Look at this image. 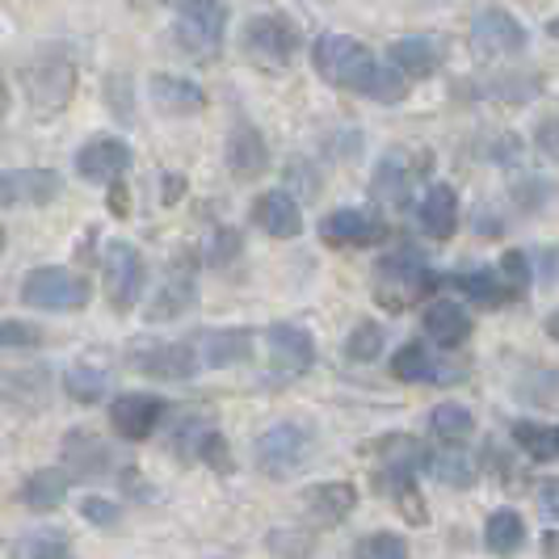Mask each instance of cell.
I'll return each mask as SVG.
<instances>
[{
	"label": "cell",
	"mask_w": 559,
	"mask_h": 559,
	"mask_svg": "<svg viewBox=\"0 0 559 559\" xmlns=\"http://www.w3.org/2000/svg\"><path fill=\"white\" fill-rule=\"evenodd\" d=\"M68 488H72V472L43 467V472H34V476L22 484V501H26L34 513H47V509H56V504L68 497Z\"/></svg>",
	"instance_id": "obj_23"
},
{
	"label": "cell",
	"mask_w": 559,
	"mask_h": 559,
	"mask_svg": "<svg viewBox=\"0 0 559 559\" xmlns=\"http://www.w3.org/2000/svg\"><path fill=\"white\" fill-rule=\"evenodd\" d=\"M538 509H543L547 522H559V476L538 484Z\"/></svg>",
	"instance_id": "obj_45"
},
{
	"label": "cell",
	"mask_w": 559,
	"mask_h": 559,
	"mask_svg": "<svg viewBox=\"0 0 559 559\" xmlns=\"http://www.w3.org/2000/svg\"><path fill=\"white\" fill-rule=\"evenodd\" d=\"M102 270H106V290H110L114 308L118 311L135 308L143 295V282H147V265H143L140 249L127 245V240H114L110 249H106Z\"/></svg>",
	"instance_id": "obj_7"
},
{
	"label": "cell",
	"mask_w": 559,
	"mask_h": 559,
	"mask_svg": "<svg viewBox=\"0 0 559 559\" xmlns=\"http://www.w3.org/2000/svg\"><path fill=\"white\" fill-rule=\"evenodd\" d=\"M127 168H131V147L122 140H110V135L88 140L76 152V173H81L84 181H93V186H110Z\"/></svg>",
	"instance_id": "obj_14"
},
{
	"label": "cell",
	"mask_w": 559,
	"mask_h": 559,
	"mask_svg": "<svg viewBox=\"0 0 559 559\" xmlns=\"http://www.w3.org/2000/svg\"><path fill=\"white\" fill-rule=\"evenodd\" d=\"M265 345H270V366L282 379H295V374L311 370V362H316V341L299 324H270Z\"/></svg>",
	"instance_id": "obj_8"
},
{
	"label": "cell",
	"mask_w": 559,
	"mask_h": 559,
	"mask_svg": "<svg viewBox=\"0 0 559 559\" xmlns=\"http://www.w3.org/2000/svg\"><path fill=\"white\" fill-rule=\"evenodd\" d=\"M51 194H56V177L51 173H4L0 168V206L43 202Z\"/></svg>",
	"instance_id": "obj_25"
},
{
	"label": "cell",
	"mask_w": 559,
	"mask_h": 559,
	"mask_svg": "<svg viewBox=\"0 0 559 559\" xmlns=\"http://www.w3.org/2000/svg\"><path fill=\"white\" fill-rule=\"evenodd\" d=\"M81 513L93 522V526H106V531H110V526H118V504L106 501V497H84Z\"/></svg>",
	"instance_id": "obj_41"
},
{
	"label": "cell",
	"mask_w": 559,
	"mask_h": 559,
	"mask_svg": "<svg viewBox=\"0 0 559 559\" xmlns=\"http://www.w3.org/2000/svg\"><path fill=\"white\" fill-rule=\"evenodd\" d=\"M270 551L278 559H308L311 556V534L304 531H274L270 538Z\"/></svg>",
	"instance_id": "obj_38"
},
{
	"label": "cell",
	"mask_w": 559,
	"mask_h": 559,
	"mask_svg": "<svg viewBox=\"0 0 559 559\" xmlns=\"http://www.w3.org/2000/svg\"><path fill=\"white\" fill-rule=\"evenodd\" d=\"M379 349H383V329L379 324H358L354 333L345 336V354L354 358V362H370V358H379Z\"/></svg>",
	"instance_id": "obj_37"
},
{
	"label": "cell",
	"mask_w": 559,
	"mask_h": 559,
	"mask_svg": "<svg viewBox=\"0 0 559 559\" xmlns=\"http://www.w3.org/2000/svg\"><path fill=\"white\" fill-rule=\"evenodd\" d=\"M547 29H551V34L559 38V17H551V22H547Z\"/></svg>",
	"instance_id": "obj_50"
},
{
	"label": "cell",
	"mask_w": 559,
	"mask_h": 559,
	"mask_svg": "<svg viewBox=\"0 0 559 559\" xmlns=\"http://www.w3.org/2000/svg\"><path fill=\"white\" fill-rule=\"evenodd\" d=\"M311 454H316V433H311V425H304V420H278V425H270L252 442V463H257L261 476L270 479L299 476L311 463Z\"/></svg>",
	"instance_id": "obj_1"
},
{
	"label": "cell",
	"mask_w": 559,
	"mask_h": 559,
	"mask_svg": "<svg viewBox=\"0 0 559 559\" xmlns=\"http://www.w3.org/2000/svg\"><path fill=\"white\" fill-rule=\"evenodd\" d=\"M295 47H299V34H295V26L286 17L265 13V17H252L249 26H245V51L265 72H282L290 63V56H295Z\"/></svg>",
	"instance_id": "obj_6"
},
{
	"label": "cell",
	"mask_w": 559,
	"mask_h": 559,
	"mask_svg": "<svg viewBox=\"0 0 559 559\" xmlns=\"http://www.w3.org/2000/svg\"><path fill=\"white\" fill-rule=\"evenodd\" d=\"M472 43L484 56H518V51H526V29L501 9H484L472 22Z\"/></svg>",
	"instance_id": "obj_10"
},
{
	"label": "cell",
	"mask_w": 559,
	"mask_h": 559,
	"mask_svg": "<svg viewBox=\"0 0 559 559\" xmlns=\"http://www.w3.org/2000/svg\"><path fill=\"white\" fill-rule=\"evenodd\" d=\"M374 198H383L392 206H404V198H408V168H404L400 156H388L383 165L374 168Z\"/></svg>",
	"instance_id": "obj_34"
},
{
	"label": "cell",
	"mask_w": 559,
	"mask_h": 559,
	"mask_svg": "<svg viewBox=\"0 0 559 559\" xmlns=\"http://www.w3.org/2000/svg\"><path fill=\"white\" fill-rule=\"evenodd\" d=\"M534 143H538L543 156L559 160V118H543V122L534 127Z\"/></svg>",
	"instance_id": "obj_44"
},
{
	"label": "cell",
	"mask_w": 559,
	"mask_h": 559,
	"mask_svg": "<svg viewBox=\"0 0 559 559\" xmlns=\"http://www.w3.org/2000/svg\"><path fill=\"white\" fill-rule=\"evenodd\" d=\"M522 538H526V522L518 518V509H497L488 518V526H484V543L497 556H513L522 547Z\"/></svg>",
	"instance_id": "obj_28"
},
{
	"label": "cell",
	"mask_w": 559,
	"mask_h": 559,
	"mask_svg": "<svg viewBox=\"0 0 559 559\" xmlns=\"http://www.w3.org/2000/svg\"><path fill=\"white\" fill-rule=\"evenodd\" d=\"M433 274L425 270V261L413 252H395L388 261H379L374 270V304L388 311H408L433 290Z\"/></svg>",
	"instance_id": "obj_4"
},
{
	"label": "cell",
	"mask_w": 559,
	"mask_h": 559,
	"mask_svg": "<svg viewBox=\"0 0 559 559\" xmlns=\"http://www.w3.org/2000/svg\"><path fill=\"white\" fill-rule=\"evenodd\" d=\"M147 93H152L156 110L168 114V118H190V114H202V106H206V93L194 81H181V76H152Z\"/></svg>",
	"instance_id": "obj_17"
},
{
	"label": "cell",
	"mask_w": 559,
	"mask_h": 559,
	"mask_svg": "<svg viewBox=\"0 0 559 559\" xmlns=\"http://www.w3.org/2000/svg\"><path fill=\"white\" fill-rule=\"evenodd\" d=\"M420 227L433 240H450L454 236V227H459V198H454L450 186H429V194L420 202Z\"/></svg>",
	"instance_id": "obj_22"
},
{
	"label": "cell",
	"mask_w": 559,
	"mask_h": 559,
	"mask_svg": "<svg viewBox=\"0 0 559 559\" xmlns=\"http://www.w3.org/2000/svg\"><path fill=\"white\" fill-rule=\"evenodd\" d=\"M501 278L513 286V295H526V286H531V261H526V252H504L501 257Z\"/></svg>",
	"instance_id": "obj_40"
},
{
	"label": "cell",
	"mask_w": 559,
	"mask_h": 559,
	"mask_svg": "<svg viewBox=\"0 0 559 559\" xmlns=\"http://www.w3.org/2000/svg\"><path fill=\"white\" fill-rule=\"evenodd\" d=\"M17 559H76L72 538L59 531H34L17 543Z\"/></svg>",
	"instance_id": "obj_33"
},
{
	"label": "cell",
	"mask_w": 559,
	"mask_h": 559,
	"mask_svg": "<svg viewBox=\"0 0 559 559\" xmlns=\"http://www.w3.org/2000/svg\"><path fill=\"white\" fill-rule=\"evenodd\" d=\"M38 341H43V333L34 324H17V320L0 324V345L4 349H22V345H38Z\"/></svg>",
	"instance_id": "obj_43"
},
{
	"label": "cell",
	"mask_w": 559,
	"mask_h": 559,
	"mask_svg": "<svg viewBox=\"0 0 559 559\" xmlns=\"http://www.w3.org/2000/svg\"><path fill=\"white\" fill-rule=\"evenodd\" d=\"M429 476L450 484V488H472L479 467L467 450H459V442H447V450H433L429 454Z\"/></svg>",
	"instance_id": "obj_24"
},
{
	"label": "cell",
	"mask_w": 559,
	"mask_h": 559,
	"mask_svg": "<svg viewBox=\"0 0 559 559\" xmlns=\"http://www.w3.org/2000/svg\"><path fill=\"white\" fill-rule=\"evenodd\" d=\"M547 333L559 336V311H556V316H551V320H547Z\"/></svg>",
	"instance_id": "obj_49"
},
{
	"label": "cell",
	"mask_w": 559,
	"mask_h": 559,
	"mask_svg": "<svg viewBox=\"0 0 559 559\" xmlns=\"http://www.w3.org/2000/svg\"><path fill=\"white\" fill-rule=\"evenodd\" d=\"M4 118H9V88L0 81V127H4Z\"/></svg>",
	"instance_id": "obj_48"
},
{
	"label": "cell",
	"mask_w": 559,
	"mask_h": 559,
	"mask_svg": "<svg viewBox=\"0 0 559 559\" xmlns=\"http://www.w3.org/2000/svg\"><path fill=\"white\" fill-rule=\"evenodd\" d=\"M198 459H206V463H211V467H219V472L231 467V459H227V442L215 433V429H206V433H202V442H198Z\"/></svg>",
	"instance_id": "obj_42"
},
{
	"label": "cell",
	"mask_w": 559,
	"mask_h": 559,
	"mask_svg": "<svg viewBox=\"0 0 559 559\" xmlns=\"http://www.w3.org/2000/svg\"><path fill=\"white\" fill-rule=\"evenodd\" d=\"M354 559H408V543L392 531H374L366 534V538H358Z\"/></svg>",
	"instance_id": "obj_35"
},
{
	"label": "cell",
	"mask_w": 559,
	"mask_h": 559,
	"mask_svg": "<svg viewBox=\"0 0 559 559\" xmlns=\"http://www.w3.org/2000/svg\"><path fill=\"white\" fill-rule=\"evenodd\" d=\"M320 236L333 249H366V245H379L388 236V227H383L379 215H370V211H333L320 224Z\"/></svg>",
	"instance_id": "obj_13"
},
{
	"label": "cell",
	"mask_w": 559,
	"mask_h": 559,
	"mask_svg": "<svg viewBox=\"0 0 559 559\" xmlns=\"http://www.w3.org/2000/svg\"><path fill=\"white\" fill-rule=\"evenodd\" d=\"M392 374L400 383H442V379H450L447 366H438L433 349H425L420 341H408V345L395 349Z\"/></svg>",
	"instance_id": "obj_20"
},
{
	"label": "cell",
	"mask_w": 559,
	"mask_h": 559,
	"mask_svg": "<svg viewBox=\"0 0 559 559\" xmlns=\"http://www.w3.org/2000/svg\"><path fill=\"white\" fill-rule=\"evenodd\" d=\"M252 224L261 227L265 236H274V240H295L304 231V211L286 190H270V194H261L252 202Z\"/></svg>",
	"instance_id": "obj_15"
},
{
	"label": "cell",
	"mask_w": 559,
	"mask_h": 559,
	"mask_svg": "<svg viewBox=\"0 0 559 559\" xmlns=\"http://www.w3.org/2000/svg\"><path fill=\"white\" fill-rule=\"evenodd\" d=\"M454 286L467 295V299H476L484 308H504L509 299H513V286L501 278V270H467V274H459Z\"/></svg>",
	"instance_id": "obj_26"
},
{
	"label": "cell",
	"mask_w": 559,
	"mask_h": 559,
	"mask_svg": "<svg viewBox=\"0 0 559 559\" xmlns=\"http://www.w3.org/2000/svg\"><path fill=\"white\" fill-rule=\"evenodd\" d=\"M227 168H231L236 181H252V177H261L270 168V147H265L257 127L240 122L231 131V140H227Z\"/></svg>",
	"instance_id": "obj_16"
},
{
	"label": "cell",
	"mask_w": 559,
	"mask_h": 559,
	"mask_svg": "<svg viewBox=\"0 0 559 559\" xmlns=\"http://www.w3.org/2000/svg\"><path fill=\"white\" fill-rule=\"evenodd\" d=\"M131 366L147 374V379H190L198 370V349L181 345V341H160V345H140L131 349Z\"/></svg>",
	"instance_id": "obj_12"
},
{
	"label": "cell",
	"mask_w": 559,
	"mask_h": 559,
	"mask_svg": "<svg viewBox=\"0 0 559 559\" xmlns=\"http://www.w3.org/2000/svg\"><path fill=\"white\" fill-rule=\"evenodd\" d=\"M425 336L433 345H442V349H459L472 336V316L459 304H450V299H438V304L425 308Z\"/></svg>",
	"instance_id": "obj_18"
},
{
	"label": "cell",
	"mask_w": 559,
	"mask_h": 559,
	"mask_svg": "<svg viewBox=\"0 0 559 559\" xmlns=\"http://www.w3.org/2000/svg\"><path fill=\"white\" fill-rule=\"evenodd\" d=\"M392 59L404 76H429V72L438 68V51H433V43H429V38H417V34L392 43Z\"/></svg>",
	"instance_id": "obj_30"
},
{
	"label": "cell",
	"mask_w": 559,
	"mask_h": 559,
	"mask_svg": "<svg viewBox=\"0 0 559 559\" xmlns=\"http://www.w3.org/2000/svg\"><path fill=\"white\" fill-rule=\"evenodd\" d=\"M22 84H26V97H29V110L38 118H56L68 102H72V88H76V63L68 51H38L22 68Z\"/></svg>",
	"instance_id": "obj_2"
},
{
	"label": "cell",
	"mask_w": 559,
	"mask_h": 559,
	"mask_svg": "<svg viewBox=\"0 0 559 559\" xmlns=\"http://www.w3.org/2000/svg\"><path fill=\"white\" fill-rule=\"evenodd\" d=\"M538 270H543V278L551 282V286H559V245H556V249H543V257H538Z\"/></svg>",
	"instance_id": "obj_46"
},
{
	"label": "cell",
	"mask_w": 559,
	"mask_h": 559,
	"mask_svg": "<svg viewBox=\"0 0 559 559\" xmlns=\"http://www.w3.org/2000/svg\"><path fill=\"white\" fill-rule=\"evenodd\" d=\"M211 425L198 417V413H190V417L181 420V429L173 433V450L181 454V459H190V454H198V442H202V433H206Z\"/></svg>",
	"instance_id": "obj_39"
},
{
	"label": "cell",
	"mask_w": 559,
	"mask_h": 559,
	"mask_svg": "<svg viewBox=\"0 0 559 559\" xmlns=\"http://www.w3.org/2000/svg\"><path fill=\"white\" fill-rule=\"evenodd\" d=\"M198 345H202V358H198V362L219 366V370H224V366L249 362L252 333H249V329H215V333L198 336Z\"/></svg>",
	"instance_id": "obj_19"
},
{
	"label": "cell",
	"mask_w": 559,
	"mask_h": 559,
	"mask_svg": "<svg viewBox=\"0 0 559 559\" xmlns=\"http://www.w3.org/2000/svg\"><path fill=\"white\" fill-rule=\"evenodd\" d=\"M63 454H68V472H72V476L93 479L110 467V450H106L102 438H93L88 429H72V433L63 438Z\"/></svg>",
	"instance_id": "obj_21"
},
{
	"label": "cell",
	"mask_w": 559,
	"mask_h": 559,
	"mask_svg": "<svg viewBox=\"0 0 559 559\" xmlns=\"http://www.w3.org/2000/svg\"><path fill=\"white\" fill-rule=\"evenodd\" d=\"M311 63L329 84L358 88V93H370V84L379 76V59L370 56L362 43L345 38V34H320L316 47H311Z\"/></svg>",
	"instance_id": "obj_3"
},
{
	"label": "cell",
	"mask_w": 559,
	"mask_h": 559,
	"mask_svg": "<svg viewBox=\"0 0 559 559\" xmlns=\"http://www.w3.org/2000/svg\"><path fill=\"white\" fill-rule=\"evenodd\" d=\"M429 429H433V438H442V442H467L472 429H476V417H472L463 404H438L433 417H429Z\"/></svg>",
	"instance_id": "obj_32"
},
{
	"label": "cell",
	"mask_w": 559,
	"mask_h": 559,
	"mask_svg": "<svg viewBox=\"0 0 559 559\" xmlns=\"http://www.w3.org/2000/svg\"><path fill=\"white\" fill-rule=\"evenodd\" d=\"M177 13H181V38L194 51H215L224 43V29H227L224 0H177Z\"/></svg>",
	"instance_id": "obj_9"
},
{
	"label": "cell",
	"mask_w": 559,
	"mask_h": 559,
	"mask_svg": "<svg viewBox=\"0 0 559 559\" xmlns=\"http://www.w3.org/2000/svg\"><path fill=\"white\" fill-rule=\"evenodd\" d=\"M93 299V286L63 265H43L22 282V304L38 311H81Z\"/></svg>",
	"instance_id": "obj_5"
},
{
	"label": "cell",
	"mask_w": 559,
	"mask_h": 559,
	"mask_svg": "<svg viewBox=\"0 0 559 559\" xmlns=\"http://www.w3.org/2000/svg\"><path fill=\"white\" fill-rule=\"evenodd\" d=\"M308 504L324 522H341V518L358 504V492H354V484H345V479H329V484H316V488H311Z\"/></svg>",
	"instance_id": "obj_27"
},
{
	"label": "cell",
	"mask_w": 559,
	"mask_h": 559,
	"mask_svg": "<svg viewBox=\"0 0 559 559\" xmlns=\"http://www.w3.org/2000/svg\"><path fill=\"white\" fill-rule=\"evenodd\" d=\"M160 417H165V400H156V395L131 392V395H118L110 404L114 433L127 438V442H143L160 425Z\"/></svg>",
	"instance_id": "obj_11"
},
{
	"label": "cell",
	"mask_w": 559,
	"mask_h": 559,
	"mask_svg": "<svg viewBox=\"0 0 559 559\" xmlns=\"http://www.w3.org/2000/svg\"><path fill=\"white\" fill-rule=\"evenodd\" d=\"M0 249H4V231H0Z\"/></svg>",
	"instance_id": "obj_51"
},
{
	"label": "cell",
	"mask_w": 559,
	"mask_h": 559,
	"mask_svg": "<svg viewBox=\"0 0 559 559\" xmlns=\"http://www.w3.org/2000/svg\"><path fill=\"white\" fill-rule=\"evenodd\" d=\"M63 388H68L72 400H81V404H97L102 395L110 392V370L93 362H76L63 374Z\"/></svg>",
	"instance_id": "obj_29"
},
{
	"label": "cell",
	"mask_w": 559,
	"mask_h": 559,
	"mask_svg": "<svg viewBox=\"0 0 559 559\" xmlns=\"http://www.w3.org/2000/svg\"><path fill=\"white\" fill-rule=\"evenodd\" d=\"M543 551H547V559H559V534H547V538H543Z\"/></svg>",
	"instance_id": "obj_47"
},
{
	"label": "cell",
	"mask_w": 559,
	"mask_h": 559,
	"mask_svg": "<svg viewBox=\"0 0 559 559\" xmlns=\"http://www.w3.org/2000/svg\"><path fill=\"white\" fill-rule=\"evenodd\" d=\"M190 299H194V282L190 278H173L156 295V304H152V320H173V316H181V311L190 308Z\"/></svg>",
	"instance_id": "obj_36"
},
{
	"label": "cell",
	"mask_w": 559,
	"mask_h": 559,
	"mask_svg": "<svg viewBox=\"0 0 559 559\" xmlns=\"http://www.w3.org/2000/svg\"><path fill=\"white\" fill-rule=\"evenodd\" d=\"M518 447L531 459H559V425H538V420H518L513 425Z\"/></svg>",
	"instance_id": "obj_31"
}]
</instances>
